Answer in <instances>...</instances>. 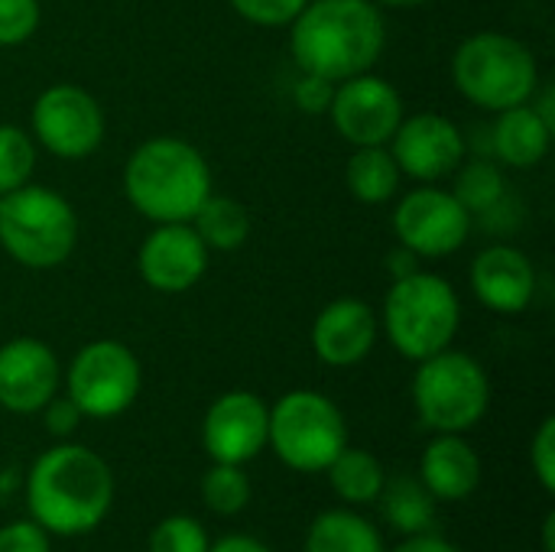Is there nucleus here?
Returning a JSON list of instances; mask_svg holds the SVG:
<instances>
[{"label": "nucleus", "instance_id": "f257e3e1", "mask_svg": "<svg viewBox=\"0 0 555 552\" xmlns=\"http://www.w3.org/2000/svg\"><path fill=\"white\" fill-rule=\"evenodd\" d=\"M26 511L49 537H85L114 508V472L88 446L59 442L26 475Z\"/></svg>", "mask_w": 555, "mask_h": 552}, {"label": "nucleus", "instance_id": "f03ea898", "mask_svg": "<svg viewBox=\"0 0 555 552\" xmlns=\"http://www.w3.org/2000/svg\"><path fill=\"white\" fill-rule=\"evenodd\" d=\"M384 46L387 26L374 0H309L289 23V52L299 72L332 85L371 72Z\"/></svg>", "mask_w": 555, "mask_h": 552}, {"label": "nucleus", "instance_id": "7ed1b4c3", "mask_svg": "<svg viewBox=\"0 0 555 552\" xmlns=\"http://www.w3.org/2000/svg\"><path fill=\"white\" fill-rule=\"evenodd\" d=\"M124 195L153 224L192 221L211 195V166L182 137H150L127 156Z\"/></svg>", "mask_w": 555, "mask_h": 552}, {"label": "nucleus", "instance_id": "20e7f679", "mask_svg": "<svg viewBox=\"0 0 555 552\" xmlns=\"http://www.w3.org/2000/svg\"><path fill=\"white\" fill-rule=\"evenodd\" d=\"M380 322L393 351L416 364L452 348L462 325V299L446 277L413 270L390 283Z\"/></svg>", "mask_w": 555, "mask_h": 552}, {"label": "nucleus", "instance_id": "39448f33", "mask_svg": "<svg viewBox=\"0 0 555 552\" xmlns=\"http://www.w3.org/2000/svg\"><path fill=\"white\" fill-rule=\"evenodd\" d=\"M452 81L465 101L481 111L501 114L533 101L540 88V65L527 42L517 36L485 29L468 36L452 55Z\"/></svg>", "mask_w": 555, "mask_h": 552}, {"label": "nucleus", "instance_id": "423d86ee", "mask_svg": "<svg viewBox=\"0 0 555 552\" xmlns=\"http://www.w3.org/2000/svg\"><path fill=\"white\" fill-rule=\"evenodd\" d=\"M78 244V215L46 185H20L0 195V247L26 270L62 267Z\"/></svg>", "mask_w": 555, "mask_h": 552}, {"label": "nucleus", "instance_id": "0eeeda50", "mask_svg": "<svg viewBox=\"0 0 555 552\" xmlns=\"http://www.w3.org/2000/svg\"><path fill=\"white\" fill-rule=\"evenodd\" d=\"M410 394L420 423L433 433H468L491 407L488 371L478 358L455 348L416 361Z\"/></svg>", "mask_w": 555, "mask_h": 552}, {"label": "nucleus", "instance_id": "6e6552de", "mask_svg": "<svg viewBox=\"0 0 555 552\" xmlns=\"http://www.w3.org/2000/svg\"><path fill=\"white\" fill-rule=\"evenodd\" d=\"M267 446L286 468L319 475L348 446L345 413L319 390H289L270 407Z\"/></svg>", "mask_w": 555, "mask_h": 552}, {"label": "nucleus", "instance_id": "1a4fd4ad", "mask_svg": "<svg viewBox=\"0 0 555 552\" xmlns=\"http://www.w3.org/2000/svg\"><path fill=\"white\" fill-rule=\"evenodd\" d=\"M143 387L140 358L114 338L88 342L65 371V397L81 410L85 420L124 416Z\"/></svg>", "mask_w": 555, "mask_h": 552}, {"label": "nucleus", "instance_id": "9d476101", "mask_svg": "<svg viewBox=\"0 0 555 552\" xmlns=\"http://www.w3.org/2000/svg\"><path fill=\"white\" fill-rule=\"evenodd\" d=\"M29 137L59 159H85L104 140V111L78 85H49L33 101Z\"/></svg>", "mask_w": 555, "mask_h": 552}, {"label": "nucleus", "instance_id": "9b49d317", "mask_svg": "<svg viewBox=\"0 0 555 552\" xmlns=\"http://www.w3.org/2000/svg\"><path fill=\"white\" fill-rule=\"evenodd\" d=\"M475 215L452 195V189L420 185L406 192L393 208V234L400 247L416 257H449L465 247Z\"/></svg>", "mask_w": 555, "mask_h": 552}, {"label": "nucleus", "instance_id": "f8f14e48", "mask_svg": "<svg viewBox=\"0 0 555 552\" xmlns=\"http://www.w3.org/2000/svg\"><path fill=\"white\" fill-rule=\"evenodd\" d=\"M328 117L345 143L387 146L393 130L406 117V107H403L400 91L387 78L374 72H361L335 85Z\"/></svg>", "mask_w": 555, "mask_h": 552}, {"label": "nucleus", "instance_id": "ddd939ff", "mask_svg": "<svg viewBox=\"0 0 555 552\" xmlns=\"http://www.w3.org/2000/svg\"><path fill=\"white\" fill-rule=\"evenodd\" d=\"M387 150L397 159L400 172L423 185L449 179L465 163V153H468L459 124L436 111L403 117Z\"/></svg>", "mask_w": 555, "mask_h": 552}, {"label": "nucleus", "instance_id": "4468645a", "mask_svg": "<svg viewBox=\"0 0 555 552\" xmlns=\"http://www.w3.org/2000/svg\"><path fill=\"white\" fill-rule=\"evenodd\" d=\"M270 407L250 390L221 394L202 420V446L211 462L247 465L267 449Z\"/></svg>", "mask_w": 555, "mask_h": 552}, {"label": "nucleus", "instance_id": "2eb2a0df", "mask_svg": "<svg viewBox=\"0 0 555 552\" xmlns=\"http://www.w3.org/2000/svg\"><path fill=\"white\" fill-rule=\"evenodd\" d=\"M208 254L211 251L189 221L156 224L137 251V270L153 293L179 296L205 277Z\"/></svg>", "mask_w": 555, "mask_h": 552}, {"label": "nucleus", "instance_id": "dca6fc26", "mask_svg": "<svg viewBox=\"0 0 555 552\" xmlns=\"http://www.w3.org/2000/svg\"><path fill=\"white\" fill-rule=\"evenodd\" d=\"M62 387V364L39 338H10L0 345V407L16 416L39 413Z\"/></svg>", "mask_w": 555, "mask_h": 552}, {"label": "nucleus", "instance_id": "f3484780", "mask_svg": "<svg viewBox=\"0 0 555 552\" xmlns=\"http://www.w3.org/2000/svg\"><path fill=\"white\" fill-rule=\"evenodd\" d=\"M472 293L488 312L520 316L537 296V270L520 247L491 244L485 247L468 270Z\"/></svg>", "mask_w": 555, "mask_h": 552}, {"label": "nucleus", "instance_id": "a211bd4d", "mask_svg": "<svg viewBox=\"0 0 555 552\" xmlns=\"http://www.w3.org/2000/svg\"><path fill=\"white\" fill-rule=\"evenodd\" d=\"M377 335H380V322L374 309L364 299L341 296L315 316L309 338H312L315 358L341 371V368L361 364L374 351Z\"/></svg>", "mask_w": 555, "mask_h": 552}, {"label": "nucleus", "instance_id": "6ab92c4d", "mask_svg": "<svg viewBox=\"0 0 555 552\" xmlns=\"http://www.w3.org/2000/svg\"><path fill=\"white\" fill-rule=\"evenodd\" d=\"M416 478L436 501H465L481 485V455L462 433H436L423 449Z\"/></svg>", "mask_w": 555, "mask_h": 552}, {"label": "nucleus", "instance_id": "aec40b11", "mask_svg": "<svg viewBox=\"0 0 555 552\" xmlns=\"http://www.w3.org/2000/svg\"><path fill=\"white\" fill-rule=\"evenodd\" d=\"M553 133V127L527 101V104H517V107H507L498 114L491 140H494V153L504 166L533 169L546 159Z\"/></svg>", "mask_w": 555, "mask_h": 552}, {"label": "nucleus", "instance_id": "412c9836", "mask_svg": "<svg viewBox=\"0 0 555 552\" xmlns=\"http://www.w3.org/2000/svg\"><path fill=\"white\" fill-rule=\"evenodd\" d=\"M302 552H387L380 530L358 511H322L309 530Z\"/></svg>", "mask_w": 555, "mask_h": 552}, {"label": "nucleus", "instance_id": "4be33fe9", "mask_svg": "<svg viewBox=\"0 0 555 552\" xmlns=\"http://www.w3.org/2000/svg\"><path fill=\"white\" fill-rule=\"evenodd\" d=\"M380 511L387 517V524L403 534V537H416V534H429L436 530V498L423 488L420 478L403 475V478H387L384 491H380Z\"/></svg>", "mask_w": 555, "mask_h": 552}, {"label": "nucleus", "instance_id": "5701e85b", "mask_svg": "<svg viewBox=\"0 0 555 552\" xmlns=\"http://www.w3.org/2000/svg\"><path fill=\"white\" fill-rule=\"evenodd\" d=\"M400 179H403V172L387 146H354V153L345 166L348 192L364 205L390 202L400 192Z\"/></svg>", "mask_w": 555, "mask_h": 552}, {"label": "nucleus", "instance_id": "b1692460", "mask_svg": "<svg viewBox=\"0 0 555 552\" xmlns=\"http://www.w3.org/2000/svg\"><path fill=\"white\" fill-rule=\"evenodd\" d=\"M328 475V485L332 491L348 504V508H364V504H374L384 491V482H387V472L384 465L367 452V449H354V446H345L335 462L325 468Z\"/></svg>", "mask_w": 555, "mask_h": 552}, {"label": "nucleus", "instance_id": "393cba45", "mask_svg": "<svg viewBox=\"0 0 555 552\" xmlns=\"http://www.w3.org/2000/svg\"><path fill=\"white\" fill-rule=\"evenodd\" d=\"M189 224L195 228V234L205 241L208 251H224L228 254V251L244 247V241L250 238V215L231 195H215L211 192Z\"/></svg>", "mask_w": 555, "mask_h": 552}, {"label": "nucleus", "instance_id": "a878e982", "mask_svg": "<svg viewBox=\"0 0 555 552\" xmlns=\"http://www.w3.org/2000/svg\"><path fill=\"white\" fill-rule=\"evenodd\" d=\"M455 189L452 195L472 211V215H488L494 211L504 195H507V179L491 159H472L455 169Z\"/></svg>", "mask_w": 555, "mask_h": 552}, {"label": "nucleus", "instance_id": "bb28decb", "mask_svg": "<svg viewBox=\"0 0 555 552\" xmlns=\"http://www.w3.org/2000/svg\"><path fill=\"white\" fill-rule=\"evenodd\" d=\"M202 501L218 517H237L250 504V478L244 465L211 462L202 475Z\"/></svg>", "mask_w": 555, "mask_h": 552}, {"label": "nucleus", "instance_id": "cd10ccee", "mask_svg": "<svg viewBox=\"0 0 555 552\" xmlns=\"http://www.w3.org/2000/svg\"><path fill=\"white\" fill-rule=\"evenodd\" d=\"M36 140L13 124H0V195L33 182Z\"/></svg>", "mask_w": 555, "mask_h": 552}, {"label": "nucleus", "instance_id": "c85d7f7f", "mask_svg": "<svg viewBox=\"0 0 555 552\" xmlns=\"http://www.w3.org/2000/svg\"><path fill=\"white\" fill-rule=\"evenodd\" d=\"M211 540L208 530L202 527V521L189 517V514H172L163 517L153 530H150V552H208Z\"/></svg>", "mask_w": 555, "mask_h": 552}, {"label": "nucleus", "instance_id": "c756f323", "mask_svg": "<svg viewBox=\"0 0 555 552\" xmlns=\"http://www.w3.org/2000/svg\"><path fill=\"white\" fill-rule=\"evenodd\" d=\"M42 20L39 0H0V46L26 42Z\"/></svg>", "mask_w": 555, "mask_h": 552}, {"label": "nucleus", "instance_id": "7c9ffc66", "mask_svg": "<svg viewBox=\"0 0 555 552\" xmlns=\"http://www.w3.org/2000/svg\"><path fill=\"white\" fill-rule=\"evenodd\" d=\"M228 3L247 23L276 29V26H289L309 0H228Z\"/></svg>", "mask_w": 555, "mask_h": 552}, {"label": "nucleus", "instance_id": "2f4dec72", "mask_svg": "<svg viewBox=\"0 0 555 552\" xmlns=\"http://www.w3.org/2000/svg\"><path fill=\"white\" fill-rule=\"evenodd\" d=\"M530 468H533V478L540 482V488L546 495L555 491V420L546 416L537 433H533V442H530Z\"/></svg>", "mask_w": 555, "mask_h": 552}, {"label": "nucleus", "instance_id": "473e14b6", "mask_svg": "<svg viewBox=\"0 0 555 552\" xmlns=\"http://www.w3.org/2000/svg\"><path fill=\"white\" fill-rule=\"evenodd\" d=\"M0 552H52V537L36 521H10L0 527Z\"/></svg>", "mask_w": 555, "mask_h": 552}, {"label": "nucleus", "instance_id": "72a5a7b5", "mask_svg": "<svg viewBox=\"0 0 555 552\" xmlns=\"http://www.w3.org/2000/svg\"><path fill=\"white\" fill-rule=\"evenodd\" d=\"M332 94H335V85L319 75H309V72H302L299 81L293 85V98H296L299 111H306V114H328Z\"/></svg>", "mask_w": 555, "mask_h": 552}, {"label": "nucleus", "instance_id": "f704fd0d", "mask_svg": "<svg viewBox=\"0 0 555 552\" xmlns=\"http://www.w3.org/2000/svg\"><path fill=\"white\" fill-rule=\"evenodd\" d=\"M39 413H42L46 433H49V436H55L59 442H62V439H68V436L81 426V420H85V416H81V410H78L68 397H59V394H55V397H52Z\"/></svg>", "mask_w": 555, "mask_h": 552}, {"label": "nucleus", "instance_id": "c9c22d12", "mask_svg": "<svg viewBox=\"0 0 555 552\" xmlns=\"http://www.w3.org/2000/svg\"><path fill=\"white\" fill-rule=\"evenodd\" d=\"M390 552H465L462 547H455L452 540L439 537L436 530L429 534H416V537H403L400 547H393Z\"/></svg>", "mask_w": 555, "mask_h": 552}, {"label": "nucleus", "instance_id": "e433bc0d", "mask_svg": "<svg viewBox=\"0 0 555 552\" xmlns=\"http://www.w3.org/2000/svg\"><path fill=\"white\" fill-rule=\"evenodd\" d=\"M208 552H273L263 540L257 537H247V534H228L221 537L218 543H211Z\"/></svg>", "mask_w": 555, "mask_h": 552}, {"label": "nucleus", "instance_id": "4c0bfd02", "mask_svg": "<svg viewBox=\"0 0 555 552\" xmlns=\"http://www.w3.org/2000/svg\"><path fill=\"white\" fill-rule=\"evenodd\" d=\"M543 550L555 552V514H546L543 521Z\"/></svg>", "mask_w": 555, "mask_h": 552}, {"label": "nucleus", "instance_id": "58836bf2", "mask_svg": "<svg viewBox=\"0 0 555 552\" xmlns=\"http://www.w3.org/2000/svg\"><path fill=\"white\" fill-rule=\"evenodd\" d=\"M374 3L397 7V10H413V7H423V3H429V0H374Z\"/></svg>", "mask_w": 555, "mask_h": 552}]
</instances>
